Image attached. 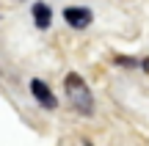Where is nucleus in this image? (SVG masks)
I'll list each match as a JSON object with an SVG mask.
<instances>
[{"label": "nucleus", "mask_w": 149, "mask_h": 146, "mask_svg": "<svg viewBox=\"0 0 149 146\" xmlns=\"http://www.w3.org/2000/svg\"><path fill=\"white\" fill-rule=\"evenodd\" d=\"M31 91H33V97H36L39 102L44 105V108H55V97H53V91H50V88L44 86L42 80H33V83H31Z\"/></svg>", "instance_id": "7ed1b4c3"}, {"label": "nucleus", "mask_w": 149, "mask_h": 146, "mask_svg": "<svg viewBox=\"0 0 149 146\" xmlns=\"http://www.w3.org/2000/svg\"><path fill=\"white\" fill-rule=\"evenodd\" d=\"M50 17H53L50 6H44V3H36V6H33V22H36L39 28H47L50 25Z\"/></svg>", "instance_id": "20e7f679"}, {"label": "nucleus", "mask_w": 149, "mask_h": 146, "mask_svg": "<svg viewBox=\"0 0 149 146\" xmlns=\"http://www.w3.org/2000/svg\"><path fill=\"white\" fill-rule=\"evenodd\" d=\"M64 86H66V94H69V102L80 110V113H83V116H91V113H94V99H91V91H88V86L80 80V75H69Z\"/></svg>", "instance_id": "f257e3e1"}, {"label": "nucleus", "mask_w": 149, "mask_h": 146, "mask_svg": "<svg viewBox=\"0 0 149 146\" xmlns=\"http://www.w3.org/2000/svg\"><path fill=\"white\" fill-rule=\"evenodd\" d=\"M64 17L72 28H88V22H91V11L83 8V6H69L64 11Z\"/></svg>", "instance_id": "f03ea898"}]
</instances>
